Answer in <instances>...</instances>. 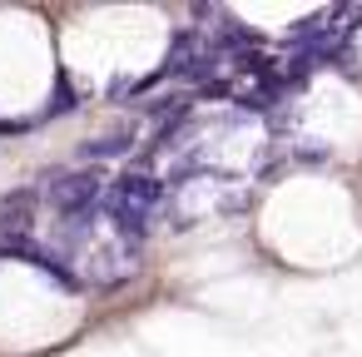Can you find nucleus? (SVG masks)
<instances>
[{"mask_svg": "<svg viewBox=\"0 0 362 357\" xmlns=\"http://www.w3.org/2000/svg\"><path fill=\"white\" fill-rule=\"evenodd\" d=\"M164 194H169V184H164L159 174H119V179L105 189L100 218H110V228H115V233H124V238H139V243H144V233H149V223H154V213H159Z\"/></svg>", "mask_w": 362, "mask_h": 357, "instance_id": "f257e3e1", "label": "nucleus"}, {"mask_svg": "<svg viewBox=\"0 0 362 357\" xmlns=\"http://www.w3.org/2000/svg\"><path fill=\"white\" fill-rule=\"evenodd\" d=\"M75 105H80V100H75V85L60 80V85H55V100L45 105V115H65V110H75Z\"/></svg>", "mask_w": 362, "mask_h": 357, "instance_id": "423d86ee", "label": "nucleus"}, {"mask_svg": "<svg viewBox=\"0 0 362 357\" xmlns=\"http://www.w3.org/2000/svg\"><path fill=\"white\" fill-rule=\"evenodd\" d=\"M45 199L60 209V218H95L105 204V174L100 169H55V174H45Z\"/></svg>", "mask_w": 362, "mask_h": 357, "instance_id": "f03ea898", "label": "nucleus"}, {"mask_svg": "<svg viewBox=\"0 0 362 357\" xmlns=\"http://www.w3.org/2000/svg\"><path fill=\"white\" fill-rule=\"evenodd\" d=\"M35 204H40V189H16L6 204H0V238H25Z\"/></svg>", "mask_w": 362, "mask_h": 357, "instance_id": "7ed1b4c3", "label": "nucleus"}, {"mask_svg": "<svg viewBox=\"0 0 362 357\" xmlns=\"http://www.w3.org/2000/svg\"><path fill=\"white\" fill-rule=\"evenodd\" d=\"M30 119H0V134H25Z\"/></svg>", "mask_w": 362, "mask_h": 357, "instance_id": "0eeeda50", "label": "nucleus"}, {"mask_svg": "<svg viewBox=\"0 0 362 357\" xmlns=\"http://www.w3.org/2000/svg\"><path fill=\"white\" fill-rule=\"evenodd\" d=\"M243 75H263V80H283V70H278V60L273 55H263V50H243V55H228Z\"/></svg>", "mask_w": 362, "mask_h": 357, "instance_id": "39448f33", "label": "nucleus"}, {"mask_svg": "<svg viewBox=\"0 0 362 357\" xmlns=\"http://www.w3.org/2000/svg\"><path fill=\"white\" fill-rule=\"evenodd\" d=\"M129 149H134V129H115V134L90 139L80 154H85V159H119V154H129Z\"/></svg>", "mask_w": 362, "mask_h": 357, "instance_id": "20e7f679", "label": "nucleus"}]
</instances>
